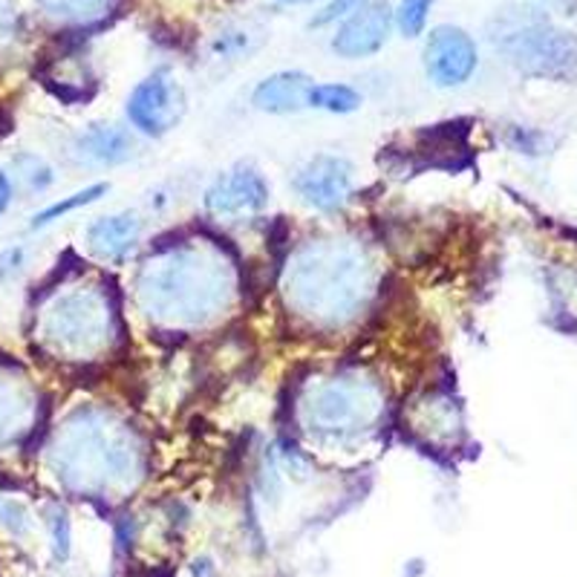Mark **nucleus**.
<instances>
[{
	"instance_id": "1",
	"label": "nucleus",
	"mask_w": 577,
	"mask_h": 577,
	"mask_svg": "<svg viewBox=\"0 0 577 577\" xmlns=\"http://www.w3.org/2000/svg\"><path fill=\"white\" fill-rule=\"evenodd\" d=\"M142 298L159 318L196 323L211 316L225 298L223 271L200 260V255L182 252L150 266L142 278Z\"/></svg>"
},
{
	"instance_id": "2",
	"label": "nucleus",
	"mask_w": 577,
	"mask_h": 577,
	"mask_svg": "<svg viewBox=\"0 0 577 577\" xmlns=\"http://www.w3.org/2000/svg\"><path fill=\"white\" fill-rule=\"evenodd\" d=\"M367 289V266L344 248H318L298 260L295 298L307 316L341 321Z\"/></svg>"
},
{
	"instance_id": "3",
	"label": "nucleus",
	"mask_w": 577,
	"mask_h": 577,
	"mask_svg": "<svg viewBox=\"0 0 577 577\" xmlns=\"http://www.w3.org/2000/svg\"><path fill=\"white\" fill-rule=\"evenodd\" d=\"M494 46L520 73L563 78L577 70V41L571 32L552 26L543 18H503L491 35Z\"/></svg>"
},
{
	"instance_id": "4",
	"label": "nucleus",
	"mask_w": 577,
	"mask_h": 577,
	"mask_svg": "<svg viewBox=\"0 0 577 577\" xmlns=\"http://www.w3.org/2000/svg\"><path fill=\"white\" fill-rule=\"evenodd\" d=\"M375 396L370 387H361L353 382H332L323 384L321 391L312 393L307 413L309 425L318 434L346 439L367 428L375 416Z\"/></svg>"
},
{
	"instance_id": "5",
	"label": "nucleus",
	"mask_w": 577,
	"mask_h": 577,
	"mask_svg": "<svg viewBox=\"0 0 577 577\" xmlns=\"http://www.w3.org/2000/svg\"><path fill=\"white\" fill-rule=\"evenodd\" d=\"M125 113H128L130 128L150 139H159L171 133L185 116V93L168 70H157L145 82L136 84Z\"/></svg>"
},
{
	"instance_id": "6",
	"label": "nucleus",
	"mask_w": 577,
	"mask_h": 577,
	"mask_svg": "<svg viewBox=\"0 0 577 577\" xmlns=\"http://www.w3.org/2000/svg\"><path fill=\"white\" fill-rule=\"evenodd\" d=\"M353 173L350 159L335 157V153H318L298 168L292 188L300 196V203L309 209L321 211V214H338L353 196Z\"/></svg>"
},
{
	"instance_id": "7",
	"label": "nucleus",
	"mask_w": 577,
	"mask_h": 577,
	"mask_svg": "<svg viewBox=\"0 0 577 577\" xmlns=\"http://www.w3.org/2000/svg\"><path fill=\"white\" fill-rule=\"evenodd\" d=\"M480 55L477 44L466 30L459 26H436L425 44V73L436 87H462L477 73Z\"/></svg>"
},
{
	"instance_id": "8",
	"label": "nucleus",
	"mask_w": 577,
	"mask_h": 577,
	"mask_svg": "<svg viewBox=\"0 0 577 577\" xmlns=\"http://www.w3.org/2000/svg\"><path fill=\"white\" fill-rule=\"evenodd\" d=\"M205 211L214 217H241L257 214L269 205V185L263 173L252 165H234L232 171L220 173L217 180L205 188Z\"/></svg>"
},
{
	"instance_id": "9",
	"label": "nucleus",
	"mask_w": 577,
	"mask_h": 577,
	"mask_svg": "<svg viewBox=\"0 0 577 577\" xmlns=\"http://www.w3.org/2000/svg\"><path fill=\"white\" fill-rule=\"evenodd\" d=\"M393 30V9L387 3H361L355 12L344 18L332 38V53L341 58H367L387 44Z\"/></svg>"
},
{
	"instance_id": "10",
	"label": "nucleus",
	"mask_w": 577,
	"mask_h": 577,
	"mask_svg": "<svg viewBox=\"0 0 577 577\" xmlns=\"http://www.w3.org/2000/svg\"><path fill=\"white\" fill-rule=\"evenodd\" d=\"M101 327H105V318H101L96 300L90 295H73V298L55 303L46 332L58 346L84 350V346L96 344Z\"/></svg>"
},
{
	"instance_id": "11",
	"label": "nucleus",
	"mask_w": 577,
	"mask_h": 577,
	"mask_svg": "<svg viewBox=\"0 0 577 577\" xmlns=\"http://www.w3.org/2000/svg\"><path fill=\"white\" fill-rule=\"evenodd\" d=\"M133 136L130 130L110 125V121H96L87 125L82 133L75 136L73 153L82 165L90 168H116L125 165L133 157Z\"/></svg>"
},
{
	"instance_id": "12",
	"label": "nucleus",
	"mask_w": 577,
	"mask_h": 577,
	"mask_svg": "<svg viewBox=\"0 0 577 577\" xmlns=\"http://www.w3.org/2000/svg\"><path fill=\"white\" fill-rule=\"evenodd\" d=\"M312 78L300 70H284L269 78H263L252 93V105L269 116H289L309 107V90H312Z\"/></svg>"
},
{
	"instance_id": "13",
	"label": "nucleus",
	"mask_w": 577,
	"mask_h": 577,
	"mask_svg": "<svg viewBox=\"0 0 577 577\" xmlns=\"http://www.w3.org/2000/svg\"><path fill=\"white\" fill-rule=\"evenodd\" d=\"M142 237V223L133 214H110V217H98L87 228V243L101 260L125 263L139 246Z\"/></svg>"
},
{
	"instance_id": "14",
	"label": "nucleus",
	"mask_w": 577,
	"mask_h": 577,
	"mask_svg": "<svg viewBox=\"0 0 577 577\" xmlns=\"http://www.w3.org/2000/svg\"><path fill=\"white\" fill-rule=\"evenodd\" d=\"M307 105L312 107V110L332 113V116H346V113H355L361 107V93L355 90V87H350V84H312Z\"/></svg>"
},
{
	"instance_id": "15",
	"label": "nucleus",
	"mask_w": 577,
	"mask_h": 577,
	"mask_svg": "<svg viewBox=\"0 0 577 577\" xmlns=\"http://www.w3.org/2000/svg\"><path fill=\"white\" fill-rule=\"evenodd\" d=\"M107 191H110V185H107V182H96V185L84 188V191H75V194L64 196L61 203H53V205H46L44 211H38L35 220H32V228H44V225H50V223H55V220L73 214V211L87 209V205L98 203V200H101Z\"/></svg>"
},
{
	"instance_id": "16",
	"label": "nucleus",
	"mask_w": 577,
	"mask_h": 577,
	"mask_svg": "<svg viewBox=\"0 0 577 577\" xmlns=\"http://www.w3.org/2000/svg\"><path fill=\"white\" fill-rule=\"evenodd\" d=\"M46 15L58 21H93L107 9V0H38Z\"/></svg>"
},
{
	"instance_id": "17",
	"label": "nucleus",
	"mask_w": 577,
	"mask_h": 577,
	"mask_svg": "<svg viewBox=\"0 0 577 577\" xmlns=\"http://www.w3.org/2000/svg\"><path fill=\"white\" fill-rule=\"evenodd\" d=\"M430 9H434V0H402L396 9V15H393L398 32H402L405 38L421 35L425 26H428Z\"/></svg>"
},
{
	"instance_id": "18",
	"label": "nucleus",
	"mask_w": 577,
	"mask_h": 577,
	"mask_svg": "<svg viewBox=\"0 0 577 577\" xmlns=\"http://www.w3.org/2000/svg\"><path fill=\"white\" fill-rule=\"evenodd\" d=\"M15 173H18V180L26 182V188L35 191V194L46 191V188L55 182L53 168L46 165L41 157H35V153H21V157L15 159Z\"/></svg>"
},
{
	"instance_id": "19",
	"label": "nucleus",
	"mask_w": 577,
	"mask_h": 577,
	"mask_svg": "<svg viewBox=\"0 0 577 577\" xmlns=\"http://www.w3.org/2000/svg\"><path fill=\"white\" fill-rule=\"evenodd\" d=\"M23 413V402L12 391H3L0 387V439L12 436V430H18V419Z\"/></svg>"
},
{
	"instance_id": "20",
	"label": "nucleus",
	"mask_w": 577,
	"mask_h": 577,
	"mask_svg": "<svg viewBox=\"0 0 577 577\" xmlns=\"http://www.w3.org/2000/svg\"><path fill=\"white\" fill-rule=\"evenodd\" d=\"M361 3H364V0H330V3L312 18V26H327V23L338 21V18H346L350 12H355Z\"/></svg>"
},
{
	"instance_id": "21",
	"label": "nucleus",
	"mask_w": 577,
	"mask_h": 577,
	"mask_svg": "<svg viewBox=\"0 0 577 577\" xmlns=\"http://www.w3.org/2000/svg\"><path fill=\"white\" fill-rule=\"evenodd\" d=\"M50 528H53V541H55V552L58 557L70 555V520L64 511H55L53 517H50Z\"/></svg>"
},
{
	"instance_id": "22",
	"label": "nucleus",
	"mask_w": 577,
	"mask_h": 577,
	"mask_svg": "<svg viewBox=\"0 0 577 577\" xmlns=\"http://www.w3.org/2000/svg\"><path fill=\"white\" fill-rule=\"evenodd\" d=\"M9 203H12V182H9V177L0 168V214L9 209Z\"/></svg>"
},
{
	"instance_id": "23",
	"label": "nucleus",
	"mask_w": 577,
	"mask_h": 577,
	"mask_svg": "<svg viewBox=\"0 0 577 577\" xmlns=\"http://www.w3.org/2000/svg\"><path fill=\"white\" fill-rule=\"evenodd\" d=\"M284 7H298V3H309V0H278Z\"/></svg>"
}]
</instances>
